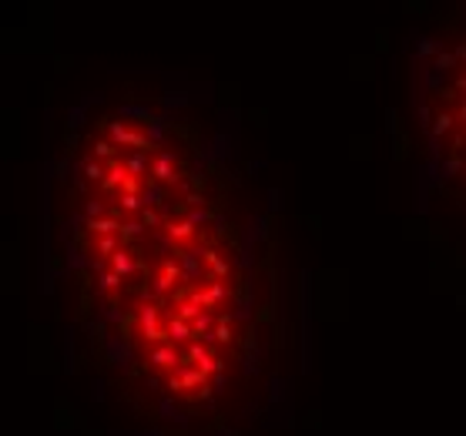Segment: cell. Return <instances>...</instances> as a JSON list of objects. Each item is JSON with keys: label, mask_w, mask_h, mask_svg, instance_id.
<instances>
[{"label": "cell", "mask_w": 466, "mask_h": 436, "mask_svg": "<svg viewBox=\"0 0 466 436\" xmlns=\"http://www.w3.org/2000/svg\"><path fill=\"white\" fill-rule=\"evenodd\" d=\"M412 108L429 171L466 201V37H422L412 54Z\"/></svg>", "instance_id": "2"}, {"label": "cell", "mask_w": 466, "mask_h": 436, "mask_svg": "<svg viewBox=\"0 0 466 436\" xmlns=\"http://www.w3.org/2000/svg\"><path fill=\"white\" fill-rule=\"evenodd\" d=\"M57 181L54 232L104 366L158 416H225L262 366L272 285L228 138L175 104H91Z\"/></svg>", "instance_id": "1"}]
</instances>
